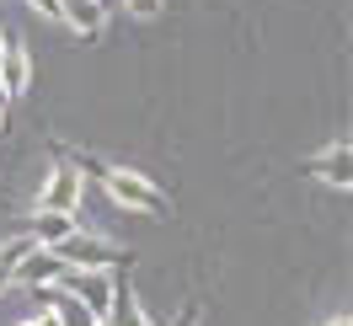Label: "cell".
Instances as JSON below:
<instances>
[{
	"mask_svg": "<svg viewBox=\"0 0 353 326\" xmlns=\"http://www.w3.org/2000/svg\"><path fill=\"white\" fill-rule=\"evenodd\" d=\"M0 86H6L11 102L32 86V59H27V43L17 38V32H6V43H0Z\"/></svg>",
	"mask_w": 353,
	"mask_h": 326,
	"instance_id": "obj_6",
	"label": "cell"
},
{
	"mask_svg": "<svg viewBox=\"0 0 353 326\" xmlns=\"http://www.w3.org/2000/svg\"><path fill=\"white\" fill-rule=\"evenodd\" d=\"M54 289H59L65 300H75L97 326L108 321V310H112V273H75V267H65Z\"/></svg>",
	"mask_w": 353,
	"mask_h": 326,
	"instance_id": "obj_3",
	"label": "cell"
},
{
	"mask_svg": "<svg viewBox=\"0 0 353 326\" xmlns=\"http://www.w3.org/2000/svg\"><path fill=\"white\" fill-rule=\"evenodd\" d=\"M27 252H32V241H27V236H17V241L0 246V289H11V273H17V262H22Z\"/></svg>",
	"mask_w": 353,
	"mask_h": 326,
	"instance_id": "obj_9",
	"label": "cell"
},
{
	"mask_svg": "<svg viewBox=\"0 0 353 326\" xmlns=\"http://www.w3.org/2000/svg\"><path fill=\"white\" fill-rule=\"evenodd\" d=\"M300 176H316V182H327L337 193H348L353 187V150L337 139V145H327L321 155H310L305 166H300Z\"/></svg>",
	"mask_w": 353,
	"mask_h": 326,
	"instance_id": "obj_5",
	"label": "cell"
},
{
	"mask_svg": "<svg viewBox=\"0 0 353 326\" xmlns=\"http://www.w3.org/2000/svg\"><path fill=\"white\" fill-rule=\"evenodd\" d=\"M59 273H65L59 252H48V246H32V252L17 262L11 283H27V289H54V283H59Z\"/></svg>",
	"mask_w": 353,
	"mask_h": 326,
	"instance_id": "obj_7",
	"label": "cell"
},
{
	"mask_svg": "<svg viewBox=\"0 0 353 326\" xmlns=\"http://www.w3.org/2000/svg\"><path fill=\"white\" fill-rule=\"evenodd\" d=\"M123 6H129L134 17H161V6H166V0H123Z\"/></svg>",
	"mask_w": 353,
	"mask_h": 326,
	"instance_id": "obj_10",
	"label": "cell"
},
{
	"mask_svg": "<svg viewBox=\"0 0 353 326\" xmlns=\"http://www.w3.org/2000/svg\"><path fill=\"white\" fill-rule=\"evenodd\" d=\"M172 326H199V305H188V310H182V321H172Z\"/></svg>",
	"mask_w": 353,
	"mask_h": 326,
	"instance_id": "obj_12",
	"label": "cell"
},
{
	"mask_svg": "<svg viewBox=\"0 0 353 326\" xmlns=\"http://www.w3.org/2000/svg\"><path fill=\"white\" fill-rule=\"evenodd\" d=\"M0 123H6V108H0Z\"/></svg>",
	"mask_w": 353,
	"mask_h": 326,
	"instance_id": "obj_16",
	"label": "cell"
},
{
	"mask_svg": "<svg viewBox=\"0 0 353 326\" xmlns=\"http://www.w3.org/2000/svg\"><path fill=\"white\" fill-rule=\"evenodd\" d=\"M54 252H59V262L75 267V273H123L134 262V252H123V246H112V241H102V236H91V230H75V236L59 241Z\"/></svg>",
	"mask_w": 353,
	"mask_h": 326,
	"instance_id": "obj_1",
	"label": "cell"
},
{
	"mask_svg": "<svg viewBox=\"0 0 353 326\" xmlns=\"http://www.w3.org/2000/svg\"><path fill=\"white\" fill-rule=\"evenodd\" d=\"M102 187H108L123 209H139V214H155V219H166L172 214V203H166V193L155 187L150 176H139V172H129V166H108V172L97 176Z\"/></svg>",
	"mask_w": 353,
	"mask_h": 326,
	"instance_id": "obj_2",
	"label": "cell"
},
{
	"mask_svg": "<svg viewBox=\"0 0 353 326\" xmlns=\"http://www.w3.org/2000/svg\"><path fill=\"white\" fill-rule=\"evenodd\" d=\"M75 230H81L75 214H32L27 219V241H32V246H48V252H54L59 241H70Z\"/></svg>",
	"mask_w": 353,
	"mask_h": 326,
	"instance_id": "obj_8",
	"label": "cell"
},
{
	"mask_svg": "<svg viewBox=\"0 0 353 326\" xmlns=\"http://www.w3.org/2000/svg\"><path fill=\"white\" fill-rule=\"evenodd\" d=\"M327 326H353V321H348V316H332V321H327Z\"/></svg>",
	"mask_w": 353,
	"mask_h": 326,
	"instance_id": "obj_14",
	"label": "cell"
},
{
	"mask_svg": "<svg viewBox=\"0 0 353 326\" xmlns=\"http://www.w3.org/2000/svg\"><path fill=\"white\" fill-rule=\"evenodd\" d=\"M6 102H11V96H6V86H0V108H6Z\"/></svg>",
	"mask_w": 353,
	"mask_h": 326,
	"instance_id": "obj_15",
	"label": "cell"
},
{
	"mask_svg": "<svg viewBox=\"0 0 353 326\" xmlns=\"http://www.w3.org/2000/svg\"><path fill=\"white\" fill-rule=\"evenodd\" d=\"M22 326H59V316H32V321H22Z\"/></svg>",
	"mask_w": 353,
	"mask_h": 326,
	"instance_id": "obj_13",
	"label": "cell"
},
{
	"mask_svg": "<svg viewBox=\"0 0 353 326\" xmlns=\"http://www.w3.org/2000/svg\"><path fill=\"white\" fill-rule=\"evenodd\" d=\"M0 43H6V32H0Z\"/></svg>",
	"mask_w": 353,
	"mask_h": 326,
	"instance_id": "obj_17",
	"label": "cell"
},
{
	"mask_svg": "<svg viewBox=\"0 0 353 326\" xmlns=\"http://www.w3.org/2000/svg\"><path fill=\"white\" fill-rule=\"evenodd\" d=\"M32 11H43V17H59V0H27Z\"/></svg>",
	"mask_w": 353,
	"mask_h": 326,
	"instance_id": "obj_11",
	"label": "cell"
},
{
	"mask_svg": "<svg viewBox=\"0 0 353 326\" xmlns=\"http://www.w3.org/2000/svg\"><path fill=\"white\" fill-rule=\"evenodd\" d=\"M81 182L86 176L70 166V155L54 161V172H48L43 193H38V214H75V203H81Z\"/></svg>",
	"mask_w": 353,
	"mask_h": 326,
	"instance_id": "obj_4",
	"label": "cell"
}]
</instances>
